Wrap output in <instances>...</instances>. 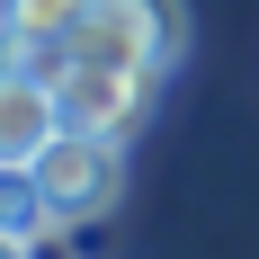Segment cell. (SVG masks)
I'll return each instance as SVG.
<instances>
[{"label": "cell", "mask_w": 259, "mask_h": 259, "mask_svg": "<svg viewBox=\"0 0 259 259\" xmlns=\"http://www.w3.org/2000/svg\"><path fill=\"white\" fill-rule=\"evenodd\" d=\"M188 54V9L179 0H90L63 63H107V72H170Z\"/></svg>", "instance_id": "1"}, {"label": "cell", "mask_w": 259, "mask_h": 259, "mask_svg": "<svg viewBox=\"0 0 259 259\" xmlns=\"http://www.w3.org/2000/svg\"><path fill=\"white\" fill-rule=\"evenodd\" d=\"M18 179H36V197L54 206V224H99V214L116 206V188H125V143L63 125L45 152H36V170H18Z\"/></svg>", "instance_id": "2"}, {"label": "cell", "mask_w": 259, "mask_h": 259, "mask_svg": "<svg viewBox=\"0 0 259 259\" xmlns=\"http://www.w3.org/2000/svg\"><path fill=\"white\" fill-rule=\"evenodd\" d=\"M54 90H63V116H72L80 134H116L125 143L143 116H152V72H107V63H63L54 72Z\"/></svg>", "instance_id": "3"}, {"label": "cell", "mask_w": 259, "mask_h": 259, "mask_svg": "<svg viewBox=\"0 0 259 259\" xmlns=\"http://www.w3.org/2000/svg\"><path fill=\"white\" fill-rule=\"evenodd\" d=\"M63 125H72V116H63V90H54L45 72L9 63V72H0V170H9V179L36 170V152H45Z\"/></svg>", "instance_id": "4"}, {"label": "cell", "mask_w": 259, "mask_h": 259, "mask_svg": "<svg viewBox=\"0 0 259 259\" xmlns=\"http://www.w3.org/2000/svg\"><path fill=\"white\" fill-rule=\"evenodd\" d=\"M80 18H90V0H0V27H9V63L27 72H63V54H72Z\"/></svg>", "instance_id": "5"}, {"label": "cell", "mask_w": 259, "mask_h": 259, "mask_svg": "<svg viewBox=\"0 0 259 259\" xmlns=\"http://www.w3.org/2000/svg\"><path fill=\"white\" fill-rule=\"evenodd\" d=\"M45 233H54V206L36 197V179H9V197H0V241L27 250V241H45Z\"/></svg>", "instance_id": "6"}]
</instances>
